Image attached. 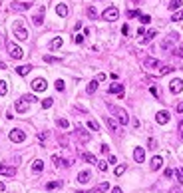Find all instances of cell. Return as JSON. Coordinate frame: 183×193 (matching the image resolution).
Returning <instances> with one entry per match:
<instances>
[{
    "label": "cell",
    "instance_id": "1",
    "mask_svg": "<svg viewBox=\"0 0 183 193\" xmlns=\"http://www.w3.org/2000/svg\"><path fill=\"white\" fill-rule=\"evenodd\" d=\"M109 110H112V114L116 116L117 120H120L121 125H127V124H129V116H127L125 110H121V108H116V106H112V104H109Z\"/></svg>",
    "mask_w": 183,
    "mask_h": 193
},
{
    "label": "cell",
    "instance_id": "2",
    "mask_svg": "<svg viewBox=\"0 0 183 193\" xmlns=\"http://www.w3.org/2000/svg\"><path fill=\"white\" fill-rule=\"evenodd\" d=\"M117 16H120V10H117L116 6H109V8H105V10L101 12V20H108V22L117 20Z\"/></svg>",
    "mask_w": 183,
    "mask_h": 193
},
{
    "label": "cell",
    "instance_id": "3",
    "mask_svg": "<svg viewBox=\"0 0 183 193\" xmlns=\"http://www.w3.org/2000/svg\"><path fill=\"white\" fill-rule=\"evenodd\" d=\"M6 48H8V54H10V56L14 58V60H20V58L24 56L22 48H20V46H16L14 42H8V44H6Z\"/></svg>",
    "mask_w": 183,
    "mask_h": 193
},
{
    "label": "cell",
    "instance_id": "4",
    "mask_svg": "<svg viewBox=\"0 0 183 193\" xmlns=\"http://www.w3.org/2000/svg\"><path fill=\"white\" fill-rule=\"evenodd\" d=\"M12 30H14V36L18 40H26L28 38V30L24 28L22 22H14V28H12Z\"/></svg>",
    "mask_w": 183,
    "mask_h": 193
},
{
    "label": "cell",
    "instance_id": "5",
    "mask_svg": "<svg viewBox=\"0 0 183 193\" xmlns=\"http://www.w3.org/2000/svg\"><path fill=\"white\" fill-rule=\"evenodd\" d=\"M24 140H26V133H24L22 129L16 128V129H12V132H10V141H14V144H22Z\"/></svg>",
    "mask_w": 183,
    "mask_h": 193
},
{
    "label": "cell",
    "instance_id": "6",
    "mask_svg": "<svg viewBox=\"0 0 183 193\" xmlns=\"http://www.w3.org/2000/svg\"><path fill=\"white\" fill-rule=\"evenodd\" d=\"M177 40H179V34H177V32H171L167 38L161 42V48H163V50H169V48L173 46V42H177Z\"/></svg>",
    "mask_w": 183,
    "mask_h": 193
},
{
    "label": "cell",
    "instance_id": "7",
    "mask_svg": "<svg viewBox=\"0 0 183 193\" xmlns=\"http://www.w3.org/2000/svg\"><path fill=\"white\" fill-rule=\"evenodd\" d=\"M46 88H48V84H46V80H44V78H36V80H32V90H34V92H44Z\"/></svg>",
    "mask_w": 183,
    "mask_h": 193
},
{
    "label": "cell",
    "instance_id": "8",
    "mask_svg": "<svg viewBox=\"0 0 183 193\" xmlns=\"http://www.w3.org/2000/svg\"><path fill=\"white\" fill-rule=\"evenodd\" d=\"M76 136H78V140L82 141V144H88V141H90V133H88L82 125H76Z\"/></svg>",
    "mask_w": 183,
    "mask_h": 193
},
{
    "label": "cell",
    "instance_id": "9",
    "mask_svg": "<svg viewBox=\"0 0 183 193\" xmlns=\"http://www.w3.org/2000/svg\"><path fill=\"white\" fill-rule=\"evenodd\" d=\"M44 12H46V8L40 6V8H38V12L32 16V22L36 24V26H42V24H44Z\"/></svg>",
    "mask_w": 183,
    "mask_h": 193
},
{
    "label": "cell",
    "instance_id": "10",
    "mask_svg": "<svg viewBox=\"0 0 183 193\" xmlns=\"http://www.w3.org/2000/svg\"><path fill=\"white\" fill-rule=\"evenodd\" d=\"M169 90H171L173 94H179V92L183 90V80H181V78L171 80V82H169Z\"/></svg>",
    "mask_w": 183,
    "mask_h": 193
},
{
    "label": "cell",
    "instance_id": "11",
    "mask_svg": "<svg viewBox=\"0 0 183 193\" xmlns=\"http://www.w3.org/2000/svg\"><path fill=\"white\" fill-rule=\"evenodd\" d=\"M0 175L14 177V175H16V167H12V165H0Z\"/></svg>",
    "mask_w": 183,
    "mask_h": 193
},
{
    "label": "cell",
    "instance_id": "12",
    "mask_svg": "<svg viewBox=\"0 0 183 193\" xmlns=\"http://www.w3.org/2000/svg\"><path fill=\"white\" fill-rule=\"evenodd\" d=\"M30 6L32 4H28V2H12V10L14 12H24V10H30Z\"/></svg>",
    "mask_w": 183,
    "mask_h": 193
},
{
    "label": "cell",
    "instance_id": "13",
    "mask_svg": "<svg viewBox=\"0 0 183 193\" xmlns=\"http://www.w3.org/2000/svg\"><path fill=\"white\" fill-rule=\"evenodd\" d=\"M52 161L56 163L58 167H70L72 165V159H62L60 155H52Z\"/></svg>",
    "mask_w": 183,
    "mask_h": 193
},
{
    "label": "cell",
    "instance_id": "14",
    "mask_svg": "<svg viewBox=\"0 0 183 193\" xmlns=\"http://www.w3.org/2000/svg\"><path fill=\"white\" fill-rule=\"evenodd\" d=\"M143 66H145V68H163V66L159 64V60H155V58H143Z\"/></svg>",
    "mask_w": 183,
    "mask_h": 193
},
{
    "label": "cell",
    "instance_id": "15",
    "mask_svg": "<svg viewBox=\"0 0 183 193\" xmlns=\"http://www.w3.org/2000/svg\"><path fill=\"white\" fill-rule=\"evenodd\" d=\"M155 120H157V124H167L169 121V112L167 110H161V112H157V116H155Z\"/></svg>",
    "mask_w": 183,
    "mask_h": 193
},
{
    "label": "cell",
    "instance_id": "16",
    "mask_svg": "<svg viewBox=\"0 0 183 193\" xmlns=\"http://www.w3.org/2000/svg\"><path fill=\"white\" fill-rule=\"evenodd\" d=\"M14 108H16V112H18V114H24V112L28 110V102H26L24 98H20L18 102L14 104Z\"/></svg>",
    "mask_w": 183,
    "mask_h": 193
},
{
    "label": "cell",
    "instance_id": "17",
    "mask_svg": "<svg viewBox=\"0 0 183 193\" xmlns=\"http://www.w3.org/2000/svg\"><path fill=\"white\" fill-rule=\"evenodd\" d=\"M108 92H109V94H117L121 98V96H123V86H121V84H109Z\"/></svg>",
    "mask_w": 183,
    "mask_h": 193
},
{
    "label": "cell",
    "instance_id": "18",
    "mask_svg": "<svg viewBox=\"0 0 183 193\" xmlns=\"http://www.w3.org/2000/svg\"><path fill=\"white\" fill-rule=\"evenodd\" d=\"M133 159L137 163H143V159H145V152H143V148H135L133 149Z\"/></svg>",
    "mask_w": 183,
    "mask_h": 193
},
{
    "label": "cell",
    "instance_id": "19",
    "mask_svg": "<svg viewBox=\"0 0 183 193\" xmlns=\"http://www.w3.org/2000/svg\"><path fill=\"white\" fill-rule=\"evenodd\" d=\"M104 121H105V125L109 128V132H113V133L117 132V124H116V121H113L109 116H104Z\"/></svg>",
    "mask_w": 183,
    "mask_h": 193
},
{
    "label": "cell",
    "instance_id": "20",
    "mask_svg": "<svg viewBox=\"0 0 183 193\" xmlns=\"http://www.w3.org/2000/svg\"><path fill=\"white\" fill-rule=\"evenodd\" d=\"M161 163H163V159L159 157V155H155V157L151 159V163H149V167H151V171H157L161 167Z\"/></svg>",
    "mask_w": 183,
    "mask_h": 193
},
{
    "label": "cell",
    "instance_id": "21",
    "mask_svg": "<svg viewBox=\"0 0 183 193\" xmlns=\"http://www.w3.org/2000/svg\"><path fill=\"white\" fill-rule=\"evenodd\" d=\"M90 177H92L90 171H80V173H78V181L80 183H88V181H90Z\"/></svg>",
    "mask_w": 183,
    "mask_h": 193
},
{
    "label": "cell",
    "instance_id": "22",
    "mask_svg": "<svg viewBox=\"0 0 183 193\" xmlns=\"http://www.w3.org/2000/svg\"><path fill=\"white\" fill-rule=\"evenodd\" d=\"M30 70H32L30 64H24V66H18V68H16V74H20V76H26Z\"/></svg>",
    "mask_w": 183,
    "mask_h": 193
},
{
    "label": "cell",
    "instance_id": "23",
    "mask_svg": "<svg viewBox=\"0 0 183 193\" xmlns=\"http://www.w3.org/2000/svg\"><path fill=\"white\" fill-rule=\"evenodd\" d=\"M42 169H44V161H42V159H36V161L32 163V171L34 173H40Z\"/></svg>",
    "mask_w": 183,
    "mask_h": 193
},
{
    "label": "cell",
    "instance_id": "24",
    "mask_svg": "<svg viewBox=\"0 0 183 193\" xmlns=\"http://www.w3.org/2000/svg\"><path fill=\"white\" fill-rule=\"evenodd\" d=\"M97 84H100V82H97V80H92V82L90 84H88V88H86V92H88V94H96V90H97Z\"/></svg>",
    "mask_w": 183,
    "mask_h": 193
},
{
    "label": "cell",
    "instance_id": "25",
    "mask_svg": "<svg viewBox=\"0 0 183 193\" xmlns=\"http://www.w3.org/2000/svg\"><path fill=\"white\" fill-rule=\"evenodd\" d=\"M56 125H58V128H62V129H68V128H70V121H68L66 117H58Z\"/></svg>",
    "mask_w": 183,
    "mask_h": 193
},
{
    "label": "cell",
    "instance_id": "26",
    "mask_svg": "<svg viewBox=\"0 0 183 193\" xmlns=\"http://www.w3.org/2000/svg\"><path fill=\"white\" fill-rule=\"evenodd\" d=\"M56 12H58V16H62V18H64V16H68V6H66V4H58Z\"/></svg>",
    "mask_w": 183,
    "mask_h": 193
},
{
    "label": "cell",
    "instance_id": "27",
    "mask_svg": "<svg viewBox=\"0 0 183 193\" xmlns=\"http://www.w3.org/2000/svg\"><path fill=\"white\" fill-rule=\"evenodd\" d=\"M60 46H62V38H60V36H56V38L50 42V50H58Z\"/></svg>",
    "mask_w": 183,
    "mask_h": 193
},
{
    "label": "cell",
    "instance_id": "28",
    "mask_svg": "<svg viewBox=\"0 0 183 193\" xmlns=\"http://www.w3.org/2000/svg\"><path fill=\"white\" fill-rule=\"evenodd\" d=\"M108 189H109V183H105V181H104V183H100V185H97L92 193H104V191H108Z\"/></svg>",
    "mask_w": 183,
    "mask_h": 193
},
{
    "label": "cell",
    "instance_id": "29",
    "mask_svg": "<svg viewBox=\"0 0 183 193\" xmlns=\"http://www.w3.org/2000/svg\"><path fill=\"white\" fill-rule=\"evenodd\" d=\"M86 14L90 16L92 20H96V18H97V10H96L93 6H88V8H86Z\"/></svg>",
    "mask_w": 183,
    "mask_h": 193
},
{
    "label": "cell",
    "instance_id": "30",
    "mask_svg": "<svg viewBox=\"0 0 183 193\" xmlns=\"http://www.w3.org/2000/svg\"><path fill=\"white\" fill-rule=\"evenodd\" d=\"M44 62H48V64H60L62 58H56V56H44Z\"/></svg>",
    "mask_w": 183,
    "mask_h": 193
},
{
    "label": "cell",
    "instance_id": "31",
    "mask_svg": "<svg viewBox=\"0 0 183 193\" xmlns=\"http://www.w3.org/2000/svg\"><path fill=\"white\" fill-rule=\"evenodd\" d=\"M82 157H84V159H86V161H88V163H97V159H96V155H92V153H86V152H84V153H82Z\"/></svg>",
    "mask_w": 183,
    "mask_h": 193
},
{
    "label": "cell",
    "instance_id": "32",
    "mask_svg": "<svg viewBox=\"0 0 183 193\" xmlns=\"http://www.w3.org/2000/svg\"><path fill=\"white\" fill-rule=\"evenodd\" d=\"M153 38H155V30H149V32H147V34L145 36H143V44H147V42H149V40H153Z\"/></svg>",
    "mask_w": 183,
    "mask_h": 193
},
{
    "label": "cell",
    "instance_id": "33",
    "mask_svg": "<svg viewBox=\"0 0 183 193\" xmlns=\"http://www.w3.org/2000/svg\"><path fill=\"white\" fill-rule=\"evenodd\" d=\"M167 6H169V10H177V8H181V0H171Z\"/></svg>",
    "mask_w": 183,
    "mask_h": 193
},
{
    "label": "cell",
    "instance_id": "34",
    "mask_svg": "<svg viewBox=\"0 0 183 193\" xmlns=\"http://www.w3.org/2000/svg\"><path fill=\"white\" fill-rule=\"evenodd\" d=\"M8 94V84L4 80H0V96H6Z\"/></svg>",
    "mask_w": 183,
    "mask_h": 193
},
{
    "label": "cell",
    "instance_id": "35",
    "mask_svg": "<svg viewBox=\"0 0 183 193\" xmlns=\"http://www.w3.org/2000/svg\"><path fill=\"white\" fill-rule=\"evenodd\" d=\"M88 128L93 129V132H100V124H97L96 120H90V121H88Z\"/></svg>",
    "mask_w": 183,
    "mask_h": 193
},
{
    "label": "cell",
    "instance_id": "36",
    "mask_svg": "<svg viewBox=\"0 0 183 193\" xmlns=\"http://www.w3.org/2000/svg\"><path fill=\"white\" fill-rule=\"evenodd\" d=\"M123 171H125V165L121 163V165H117L116 169H113V173H116V177H120V175H123Z\"/></svg>",
    "mask_w": 183,
    "mask_h": 193
},
{
    "label": "cell",
    "instance_id": "37",
    "mask_svg": "<svg viewBox=\"0 0 183 193\" xmlns=\"http://www.w3.org/2000/svg\"><path fill=\"white\" fill-rule=\"evenodd\" d=\"M52 104H54L52 98H46L44 102H42V108H44V110H48V108H52Z\"/></svg>",
    "mask_w": 183,
    "mask_h": 193
},
{
    "label": "cell",
    "instance_id": "38",
    "mask_svg": "<svg viewBox=\"0 0 183 193\" xmlns=\"http://www.w3.org/2000/svg\"><path fill=\"white\" fill-rule=\"evenodd\" d=\"M46 187H48V189H58V187H62V181H50Z\"/></svg>",
    "mask_w": 183,
    "mask_h": 193
},
{
    "label": "cell",
    "instance_id": "39",
    "mask_svg": "<svg viewBox=\"0 0 183 193\" xmlns=\"http://www.w3.org/2000/svg\"><path fill=\"white\" fill-rule=\"evenodd\" d=\"M22 98L26 100L28 104H34V102H38V98H36V96H32V94H26V96H22Z\"/></svg>",
    "mask_w": 183,
    "mask_h": 193
},
{
    "label": "cell",
    "instance_id": "40",
    "mask_svg": "<svg viewBox=\"0 0 183 193\" xmlns=\"http://www.w3.org/2000/svg\"><path fill=\"white\" fill-rule=\"evenodd\" d=\"M173 70H175V68H173V66H163V68L159 70V74H171Z\"/></svg>",
    "mask_w": 183,
    "mask_h": 193
},
{
    "label": "cell",
    "instance_id": "41",
    "mask_svg": "<svg viewBox=\"0 0 183 193\" xmlns=\"http://www.w3.org/2000/svg\"><path fill=\"white\" fill-rule=\"evenodd\" d=\"M171 20H173V22H179V20H183V10H181V12H175V14L171 16Z\"/></svg>",
    "mask_w": 183,
    "mask_h": 193
},
{
    "label": "cell",
    "instance_id": "42",
    "mask_svg": "<svg viewBox=\"0 0 183 193\" xmlns=\"http://www.w3.org/2000/svg\"><path fill=\"white\" fill-rule=\"evenodd\" d=\"M135 16H141L139 10H127V18H135Z\"/></svg>",
    "mask_w": 183,
    "mask_h": 193
},
{
    "label": "cell",
    "instance_id": "43",
    "mask_svg": "<svg viewBox=\"0 0 183 193\" xmlns=\"http://www.w3.org/2000/svg\"><path fill=\"white\" fill-rule=\"evenodd\" d=\"M38 137H40L42 145H44V144H46V140H48V132H40V133H38Z\"/></svg>",
    "mask_w": 183,
    "mask_h": 193
},
{
    "label": "cell",
    "instance_id": "44",
    "mask_svg": "<svg viewBox=\"0 0 183 193\" xmlns=\"http://www.w3.org/2000/svg\"><path fill=\"white\" fill-rule=\"evenodd\" d=\"M139 22H141V24H149V22H151V18H149L147 14H141V16H139Z\"/></svg>",
    "mask_w": 183,
    "mask_h": 193
},
{
    "label": "cell",
    "instance_id": "45",
    "mask_svg": "<svg viewBox=\"0 0 183 193\" xmlns=\"http://www.w3.org/2000/svg\"><path fill=\"white\" fill-rule=\"evenodd\" d=\"M97 169L100 171H108V163L105 161H97Z\"/></svg>",
    "mask_w": 183,
    "mask_h": 193
},
{
    "label": "cell",
    "instance_id": "46",
    "mask_svg": "<svg viewBox=\"0 0 183 193\" xmlns=\"http://www.w3.org/2000/svg\"><path fill=\"white\" fill-rule=\"evenodd\" d=\"M147 145H149V149H155L157 148V141L153 140V137H149V140H147Z\"/></svg>",
    "mask_w": 183,
    "mask_h": 193
},
{
    "label": "cell",
    "instance_id": "47",
    "mask_svg": "<svg viewBox=\"0 0 183 193\" xmlns=\"http://www.w3.org/2000/svg\"><path fill=\"white\" fill-rule=\"evenodd\" d=\"M56 90L64 92V80H56Z\"/></svg>",
    "mask_w": 183,
    "mask_h": 193
},
{
    "label": "cell",
    "instance_id": "48",
    "mask_svg": "<svg viewBox=\"0 0 183 193\" xmlns=\"http://www.w3.org/2000/svg\"><path fill=\"white\" fill-rule=\"evenodd\" d=\"M175 177H177V183H181V181H183V171H181V169H177V171H175Z\"/></svg>",
    "mask_w": 183,
    "mask_h": 193
},
{
    "label": "cell",
    "instance_id": "49",
    "mask_svg": "<svg viewBox=\"0 0 183 193\" xmlns=\"http://www.w3.org/2000/svg\"><path fill=\"white\" fill-rule=\"evenodd\" d=\"M173 54H175V56H179V58H183V46L175 48V50H173Z\"/></svg>",
    "mask_w": 183,
    "mask_h": 193
},
{
    "label": "cell",
    "instance_id": "50",
    "mask_svg": "<svg viewBox=\"0 0 183 193\" xmlns=\"http://www.w3.org/2000/svg\"><path fill=\"white\" fill-rule=\"evenodd\" d=\"M149 92H151L153 98H159V92H157V88H155V86H151V90H149Z\"/></svg>",
    "mask_w": 183,
    "mask_h": 193
},
{
    "label": "cell",
    "instance_id": "51",
    "mask_svg": "<svg viewBox=\"0 0 183 193\" xmlns=\"http://www.w3.org/2000/svg\"><path fill=\"white\" fill-rule=\"evenodd\" d=\"M100 149H101V153H105V155L109 153V145H105V144H101V148H100Z\"/></svg>",
    "mask_w": 183,
    "mask_h": 193
},
{
    "label": "cell",
    "instance_id": "52",
    "mask_svg": "<svg viewBox=\"0 0 183 193\" xmlns=\"http://www.w3.org/2000/svg\"><path fill=\"white\" fill-rule=\"evenodd\" d=\"M74 42H76V44H82V42H84V36H82V34H76Z\"/></svg>",
    "mask_w": 183,
    "mask_h": 193
},
{
    "label": "cell",
    "instance_id": "53",
    "mask_svg": "<svg viewBox=\"0 0 183 193\" xmlns=\"http://www.w3.org/2000/svg\"><path fill=\"white\" fill-rule=\"evenodd\" d=\"M108 161H109V163H117V159H116V155H109V157H108Z\"/></svg>",
    "mask_w": 183,
    "mask_h": 193
},
{
    "label": "cell",
    "instance_id": "54",
    "mask_svg": "<svg viewBox=\"0 0 183 193\" xmlns=\"http://www.w3.org/2000/svg\"><path fill=\"white\" fill-rule=\"evenodd\" d=\"M96 80H97V82H104V80H105V74H97Z\"/></svg>",
    "mask_w": 183,
    "mask_h": 193
},
{
    "label": "cell",
    "instance_id": "55",
    "mask_svg": "<svg viewBox=\"0 0 183 193\" xmlns=\"http://www.w3.org/2000/svg\"><path fill=\"white\" fill-rule=\"evenodd\" d=\"M177 112H179V114H183V102L177 104Z\"/></svg>",
    "mask_w": 183,
    "mask_h": 193
},
{
    "label": "cell",
    "instance_id": "56",
    "mask_svg": "<svg viewBox=\"0 0 183 193\" xmlns=\"http://www.w3.org/2000/svg\"><path fill=\"white\" fill-rule=\"evenodd\" d=\"M121 32H123V34H127V32H129V26H127V24H123V28H121Z\"/></svg>",
    "mask_w": 183,
    "mask_h": 193
},
{
    "label": "cell",
    "instance_id": "57",
    "mask_svg": "<svg viewBox=\"0 0 183 193\" xmlns=\"http://www.w3.org/2000/svg\"><path fill=\"white\" fill-rule=\"evenodd\" d=\"M169 193H181V191H179V187H173V189L169 191Z\"/></svg>",
    "mask_w": 183,
    "mask_h": 193
},
{
    "label": "cell",
    "instance_id": "58",
    "mask_svg": "<svg viewBox=\"0 0 183 193\" xmlns=\"http://www.w3.org/2000/svg\"><path fill=\"white\" fill-rule=\"evenodd\" d=\"M112 193H121V189H120V187H113V189H112Z\"/></svg>",
    "mask_w": 183,
    "mask_h": 193
},
{
    "label": "cell",
    "instance_id": "59",
    "mask_svg": "<svg viewBox=\"0 0 183 193\" xmlns=\"http://www.w3.org/2000/svg\"><path fill=\"white\" fill-rule=\"evenodd\" d=\"M2 44H4V36L0 34V48H2Z\"/></svg>",
    "mask_w": 183,
    "mask_h": 193
},
{
    "label": "cell",
    "instance_id": "60",
    "mask_svg": "<svg viewBox=\"0 0 183 193\" xmlns=\"http://www.w3.org/2000/svg\"><path fill=\"white\" fill-rule=\"evenodd\" d=\"M179 132H181V140H183V124L179 125Z\"/></svg>",
    "mask_w": 183,
    "mask_h": 193
},
{
    "label": "cell",
    "instance_id": "61",
    "mask_svg": "<svg viewBox=\"0 0 183 193\" xmlns=\"http://www.w3.org/2000/svg\"><path fill=\"white\" fill-rule=\"evenodd\" d=\"M6 68V64H4V62H0V70H4Z\"/></svg>",
    "mask_w": 183,
    "mask_h": 193
},
{
    "label": "cell",
    "instance_id": "62",
    "mask_svg": "<svg viewBox=\"0 0 183 193\" xmlns=\"http://www.w3.org/2000/svg\"><path fill=\"white\" fill-rule=\"evenodd\" d=\"M0 191H4V183L2 181H0Z\"/></svg>",
    "mask_w": 183,
    "mask_h": 193
},
{
    "label": "cell",
    "instance_id": "63",
    "mask_svg": "<svg viewBox=\"0 0 183 193\" xmlns=\"http://www.w3.org/2000/svg\"><path fill=\"white\" fill-rule=\"evenodd\" d=\"M131 2H133V4H139V0H131Z\"/></svg>",
    "mask_w": 183,
    "mask_h": 193
},
{
    "label": "cell",
    "instance_id": "64",
    "mask_svg": "<svg viewBox=\"0 0 183 193\" xmlns=\"http://www.w3.org/2000/svg\"><path fill=\"white\" fill-rule=\"evenodd\" d=\"M76 193H84V191H76Z\"/></svg>",
    "mask_w": 183,
    "mask_h": 193
}]
</instances>
